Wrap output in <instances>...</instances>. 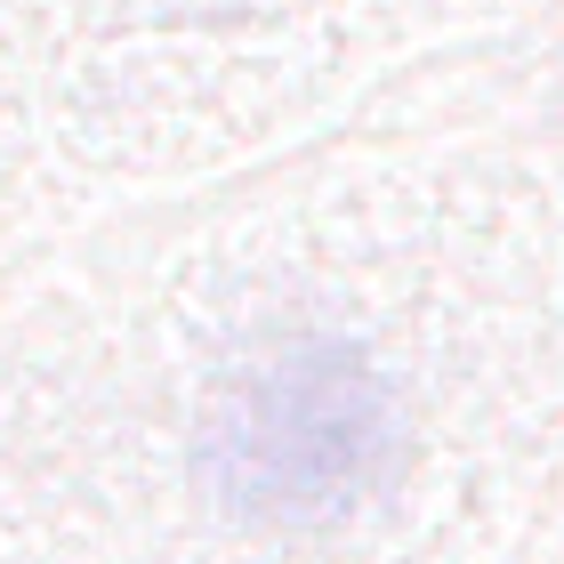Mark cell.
Masks as SVG:
<instances>
[{
  "label": "cell",
  "mask_w": 564,
  "mask_h": 564,
  "mask_svg": "<svg viewBox=\"0 0 564 564\" xmlns=\"http://www.w3.org/2000/svg\"><path fill=\"white\" fill-rule=\"evenodd\" d=\"M412 459L395 379L347 339H282L226 379L202 420V492L250 532L347 524Z\"/></svg>",
  "instance_id": "6da1fadb"
}]
</instances>
